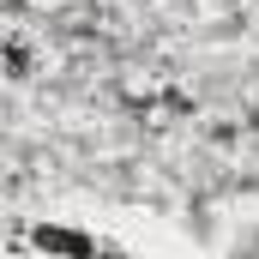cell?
Here are the masks:
<instances>
[{"label": "cell", "instance_id": "6da1fadb", "mask_svg": "<svg viewBox=\"0 0 259 259\" xmlns=\"http://www.w3.org/2000/svg\"><path fill=\"white\" fill-rule=\"evenodd\" d=\"M36 247L42 253H61V259H91L97 247L84 241V235H72V229H36Z\"/></svg>", "mask_w": 259, "mask_h": 259}]
</instances>
